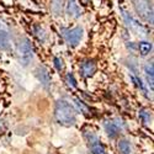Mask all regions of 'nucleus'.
<instances>
[{"label": "nucleus", "instance_id": "obj_17", "mask_svg": "<svg viewBox=\"0 0 154 154\" xmlns=\"http://www.w3.org/2000/svg\"><path fill=\"white\" fill-rule=\"evenodd\" d=\"M66 80H67V84L70 86V88H76V80L74 79V75L68 73L67 76H66Z\"/></svg>", "mask_w": 154, "mask_h": 154}, {"label": "nucleus", "instance_id": "obj_5", "mask_svg": "<svg viewBox=\"0 0 154 154\" xmlns=\"http://www.w3.org/2000/svg\"><path fill=\"white\" fill-rule=\"evenodd\" d=\"M62 36L69 46H76L83 37V29L82 27H73V29H62Z\"/></svg>", "mask_w": 154, "mask_h": 154}, {"label": "nucleus", "instance_id": "obj_6", "mask_svg": "<svg viewBox=\"0 0 154 154\" xmlns=\"http://www.w3.org/2000/svg\"><path fill=\"white\" fill-rule=\"evenodd\" d=\"M96 72V63L94 60H84L80 64V74L83 78H90L94 75V73Z\"/></svg>", "mask_w": 154, "mask_h": 154}, {"label": "nucleus", "instance_id": "obj_2", "mask_svg": "<svg viewBox=\"0 0 154 154\" xmlns=\"http://www.w3.org/2000/svg\"><path fill=\"white\" fill-rule=\"evenodd\" d=\"M133 6L140 19L153 23V5L150 0H133Z\"/></svg>", "mask_w": 154, "mask_h": 154}, {"label": "nucleus", "instance_id": "obj_11", "mask_svg": "<svg viewBox=\"0 0 154 154\" xmlns=\"http://www.w3.org/2000/svg\"><path fill=\"white\" fill-rule=\"evenodd\" d=\"M119 150H120L121 154H131L132 153L131 143L126 139H121L119 142Z\"/></svg>", "mask_w": 154, "mask_h": 154}, {"label": "nucleus", "instance_id": "obj_13", "mask_svg": "<svg viewBox=\"0 0 154 154\" xmlns=\"http://www.w3.org/2000/svg\"><path fill=\"white\" fill-rule=\"evenodd\" d=\"M138 49H139V53L142 56H147L152 51V43L147 42V41H142V42L138 43Z\"/></svg>", "mask_w": 154, "mask_h": 154}, {"label": "nucleus", "instance_id": "obj_8", "mask_svg": "<svg viewBox=\"0 0 154 154\" xmlns=\"http://www.w3.org/2000/svg\"><path fill=\"white\" fill-rule=\"evenodd\" d=\"M36 75H37L38 80L41 82V84L46 89H48V86L51 84V78H49V73L47 72V69H45L43 67H38L36 69Z\"/></svg>", "mask_w": 154, "mask_h": 154}, {"label": "nucleus", "instance_id": "obj_10", "mask_svg": "<svg viewBox=\"0 0 154 154\" xmlns=\"http://www.w3.org/2000/svg\"><path fill=\"white\" fill-rule=\"evenodd\" d=\"M10 48V36L6 31L0 30V49L8 51Z\"/></svg>", "mask_w": 154, "mask_h": 154}, {"label": "nucleus", "instance_id": "obj_14", "mask_svg": "<svg viewBox=\"0 0 154 154\" xmlns=\"http://www.w3.org/2000/svg\"><path fill=\"white\" fill-rule=\"evenodd\" d=\"M63 4H64V0H52V5H51V8H52V11L56 15H59L62 12Z\"/></svg>", "mask_w": 154, "mask_h": 154}, {"label": "nucleus", "instance_id": "obj_20", "mask_svg": "<svg viewBox=\"0 0 154 154\" xmlns=\"http://www.w3.org/2000/svg\"><path fill=\"white\" fill-rule=\"evenodd\" d=\"M54 67H56L57 70H59V72L63 69V60H62L60 58H58V57L54 58Z\"/></svg>", "mask_w": 154, "mask_h": 154}, {"label": "nucleus", "instance_id": "obj_4", "mask_svg": "<svg viewBox=\"0 0 154 154\" xmlns=\"http://www.w3.org/2000/svg\"><path fill=\"white\" fill-rule=\"evenodd\" d=\"M19 57H20V62L23 66H27V64L32 60L33 58V48L30 43V41L27 38H23L19 43Z\"/></svg>", "mask_w": 154, "mask_h": 154}, {"label": "nucleus", "instance_id": "obj_3", "mask_svg": "<svg viewBox=\"0 0 154 154\" xmlns=\"http://www.w3.org/2000/svg\"><path fill=\"white\" fill-rule=\"evenodd\" d=\"M84 138L86 139V142H88L89 147H90L93 154H106L104 146L100 143L97 136L95 134V132L91 128H85L84 130Z\"/></svg>", "mask_w": 154, "mask_h": 154}, {"label": "nucleus", "instance_id": "obj_1", "mask_svg": "<svg viewBox=\"0 0 154 154\" xmlns=\"http://www.w3.org/2000/svg\"><path fill=\"white\" fill-rule=\"evenodd\" d=\"M54 117L63 126H72L76 121V111L68 101L59 100L56 104Z\"/></svg>", "mask_w": 154, "mask_h": 154}, {"label": "nucleus", "instance_id": "obj_12", "mask_svg": "<svg viewBox=\"0 0 154 154\" xmlns=\"http://www.w3.org/2000/svg\"><path fill=\"white\" fill-rule=\"evenodd\" d=\"M138 116L144 125H149L152 121V115H150V111L148 109H140L138 112Z\"/></svg>", "mask_w": 154, "mask_h": 154}, {"label": "nucleus", "instance_id": "obj_19", "mask_svg": "<svg viewBox=\"0 0 154 154\" xmlns=\"http://www.w3.org/2000/svg\"><path fill=\"white\" fill-rule=\"evenodd\" d=\"M75 102H76V105L79 106V109H82L84 111V113H89V109H88V106L84 104L83 101H80L79 99H75Z\"/></svg>", "mask_w": 154, "mask_h": 154}, {"label": "nucleus", "instance_id": "obj_18", "mask_svg": "<svg viewBox=\"0 0 154 154\" xmlns=\"http://www.w3.org/2000/svg\"><path fill=\"white\" fill-rule=\"evenodd\" d=\"M132 80L136 83V85L140 89V90H142L144 94H147V89H146V86L143 85V83H142V80H140L139 78H137V76H132Z\"/></svg>", "mask_w": 154, "mask_h": 154}, {"label": "nucleus", "instance_id": "obj_16", "mask_svg": "<svg viewBox=\"0 0 154 154\" xmlns=\"http://www.w3.org/2000/svg\"><path fill=\"white\" fill-rule=\"evenodd\" d=\"M33 33L37 36V38L40 40L41 42H43L46 40V33L43 31V29H41V26H35L33 27Z\"/></svg>", "mask_w": 154, "mask_h": 154}, {"label": "nucleus", "instance_id": "obj_21", "mask_svg": "<svg viewBox=\"0 0 154 154\" xmlns=\"http://www.w3.org/2000/svg\"><path fill=\"white\" fill-rule=\"evenodd\" d=\"M0 126H2V123H0Z\"/></svg>", "mask_w": 154, "mask_h": 154}, {"label": "nucleus", "instance_id": "obj_9", "mask_svg": "<svg viewBox=\"0 0 154 154\" xmlns=\"http://www.w3.org/2000/svg\"><path fill=\"white\" fill-rule=\"evenodd\" d=\"M104 127H105V131L107 133L109 137L111 138H115L119 133H120V127L117 125V122H115V121H106L104 123Z\"/></svg>", "mask_w": 154, "mask_h": 154}, {"label": "nucleus", "instance_id": "obj_7", "mask_svg": "<svg viewBox=\"0 0 154 154\" xmlns=\"http://www.w3.org/2000/svg\"><path fill=\"white\" fill-rule=\"evenodd\" d=\"M82 12L83 11H82V8L78 4V2H76V0H69L68 4H67V14L70 17L78 19V17H80Z\"/></svg>", "mask_w": 154, "mask_h": 154}, {"label": "nucleus", "instance_id": "obj_15", "mask_svg": "<svg viewBox=\"0 0 154 154\" xmlns=\"http://www.w3.org/2000/svg\"><path fill=\"white\" fill-rule=\"evenodd\" d=\"M144 72L147 74V78H148V82L150 84V88H153V64H147L144 67Z\"/></svg>", "mask_w": 154, "mask_h": 154}]
</instances>
